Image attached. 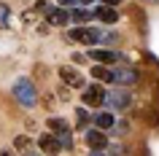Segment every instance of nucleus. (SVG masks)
Segmentation results:
<instances>
[{
	"mask_svg": "<svg viewBox=\"0 0 159 156\" xmlns=\"http://www.w3.org/2000/svg\"><path fill=\"white\" fill-rule=\"evenodd\" d=\"M14 97H16L19 105L33 108L35 102H38V91H35L33 81H30V78H19V81L14 83Z\"/></svg>",
	"mask_w": 159,
	"mask_h": 156,
	"instance_id": "obj_1",
	"label": "nucleus"
},
{
	"mask_svg": "<svg viewBox=\"0 0 159 156\" xmlns=\"http://www.w3.org/2000/svg\"><path fill=\"white\" fill-rule=\"evenodd\" d=\"M105 102H108V108L124 110V108L132 105V94L127 89H113V91H105Z\"/></svg>",
	"mask_w": 159,
	"mask_h": 156,
	"instance_id": "obj_2",
	"label": "nucleus"
},
{
	"mask_svg": "<svg viewBox=\"0 0 159 156\" xmlns=\"http://www.w3.org/2000/svg\"><path fill=\"white\" fill-rule=\"evenodd\" d=\"M86 145L92 148V151H105V148H108L105 129H89L86 132Z\"/></svg>",
	"mask_w": 159,
	"mask_h": 156,
	"instance_id": "obj_3",
	"label": "nucleus"
},
{
	"mask_svg": "<svg viewBox=\"0 0 159 156\" xmlns=\"http://www.w3.org/2000/svg\"><path fill=\"white\" fill-rule=\"evenodd\" d=\"M105 102V89L102 86H86L84 89V105H102Z\"/></svg>",
	"mask_w": 159,
	"mask_h": 156,
	"instance_id": "obj_4",
	"label": "nucleus"
},
{
	"mask_svg": "<svg viewBox=\"0 0 159 156\" xmlns=\"http://www.w3.org/2000/svg\"><path fill=\"white\" fill-rule=\"evenodd\" d=\"M94 16L100 19V22H105V25H116L119 22V11L113 8V6H100V8H94Z\"/></svg>",
	"mask_w": 159,
	"mask_h": 156,
	"instance_id": "obj_5",
	"label": "nucleus"
},
{
	"mask_svg": "<svg viewBox=\"0 0 159 156\" xmlns=\"http://www.w3.org/2000/svg\"><path fill=\"white\" fill-rule=\"evenodd\" d=\"M92 121H94V127H97V129H111V127L116 124V118H113V113H111V110H97V113L92 116Z\"/></svg>",
	"mask_w": 159,
	"mask_h": 156,
	"instance_id": "obj_6",
	"label": "nucleus"
},
{
	"mask_svg": "<svg viewBox=\"0 0 159 156\" xmlns=\"http://www.w3.org/2000/svg\"><path fill=\"white\" fill-rule=\"evenodd\" d=\"M113 81H116V83H135V81H138V70H132V67L113 70Z\"/></svg>",
	"mask_w": 159,
	"mask_h": 156,
	"instance_id": "obj_7",
	"label": "nucleus"
},
{
	"mask_svg": "<svg viewBox=\"0 0 159 156\" xmlns=\"http://www.w3.org/2000/svg\"><path fill=\"white\" fill-rule=\"evenodd\" d=\"M59 78L65 83H70V86H84V78H78V73H75L73 67H59Z\"/></svg>",
	"mask_w": 159,
	"mask_h": 156,
	"instance_id": "obj_8",
	"label": "nucleus"
},
{
	"mask_svg": "<svg viewBox=\"0 0 159 156\" xmlns=\"http://www.w3.org/2000/svg\"><path fill=\"white\" fill-rule=\"evenodd\" d=\"M89 57H92L94 62H102V65H108V62L119 59V54H116V51H108V49H92V51H89Z\"/></svg>",
	"mask_w": 159,
	"mask_h": 156,
	"instance_id": "obj_9",
	"label": "nucleus"
},
{
	"mask_svg": "<svg viewBox=\"0 0 159 156\" xmlns=\"http://www.w3.org/2000/svg\"><path fill=\"white\" fill-rule=\"evenodd\" d=\"M67 22H70V14H67L65 8H51L49 25H67Z\"/></svg>",
	"mask_w": 159,
	"mask_h": 156,
	"instance_id": "obj_10",
	"label": "nucleus"
},
{
	"mask_svg": "<svg viewBox=\"0 0 159 156\" xmlns=\"http://www.w3.org/2000/svg\"><path fill=\"white\" fill-rule=\"evenodd\" d=\"M92 75L97 81H102V83H113V70H108V67H102V65L92 67Z\"/></svg>",
	"mask_w": 159,
	"mask_h": 156,
	"instance_id": "obj_11",
	"label": "nucleus"
},
{
	"mask_svg": "<svg viewBox=\"0 0 159 156\" xmlns=\"http://www.w3.org/2000/svg\"><path fill=\"white\" fill-rule=\"evenodd\" d=\"M38 148H43V151H59L57 135H43V137L38 140Z\"/></svg>",
	"mask_w": 159,
	"mask_h": 156,
	"instance_id": "obj_12",
	"label": "nucleus"
},
{
	"mask_svg": "<svg viewBox=\"0 0 159 156\" xmlns=\"http://www.w3.org/2000/svg\"><path fill=\"white\" fill-rule=\"evenodd\" d=\"M70 19H73V22H78V25H84V22L94 19V11H89V8H75L73 14H70Z\"/></svg>",
	"mask_w": 159,
	"mask_h": 156,
	"instance_id": "obj_13",
	"label": "nucleus"
},
{
	"mask_svg": "<svg viewBox=\"0 0 159 156\" xmlns=\"http://www.w3.org/2000/svg\"><path fill=\"white\" fill-rule=\"evenodd\" d=\"M100 30H94V27H86L84 30V43H89V46H94V43H100Z\"/></svg>",
	"mask_w": 159,
	"mask_h": 156,
	"instance_id": "obj_14",
	"label": "nucleus"
},
{
	"mask_svg": "<svg viewBox=\"0 0 159 156\" xmlns=\"http://www.w3.org/2000/svg\"><path fill=\"white\" fill-rule=\"evenodd\" d=\"M75 121H78V127H86V124L92 121V116L86 113L84 108H78V110H75Z\"/></svg>",
	"mask_w": 159,
	"mask_h": 156,
	"instance_id": "obj_15",
	"label": "nucleus"
},
{
	"mask_svg": "<svg viewBox=\"0 0 159 156\" xmlns=\"http://www.w3.org/2000/svg\"><path fill=\"white\" fill-rule=\"evenodd\" d=\"M84 30H86L84 25H81V27H73V30H70V38H73V41H81V43H84Z\"/></svg>",
	"mask_w": 159,
	"mask_h": 156,
	"instance_id": "obj_16",
	"label": "nucleus"
},
{
	"mask_svg": "<svg viewBox=\"0 0 159 156\" xmlns=\"http://www.w3.org/2000/svg\"><path fill=\"white\" fill-rule=\"evenodd\" d=\"M16 148H19V151H33V143H30V137H19V140H16Z\"/></svg>",
	"mask_w": 159,
	"mask_h": 156,
	"instance_id": "obj_17",
	"label": "nucleus"
},
{
	"mask_svg": "<svg viewBox=\"0 0 159 156\" xmlns=\"http://www.w3.org/2000/svg\"><path fill=\"white\" fill-rule=\"evenodd\" d=\"M6 19H8V8H0V25H6Z\"/></svg>",
	"mask_w": 159,
	"mask_h": 156,
	"instance_id": "obj_18",
	"label": "nucleus"
},
{
	"mask_svg": "<svg viewBox=\"0 0 159 156\" xmlns=\"http://www.w3.org/2000/svg\"><path fill=\"white\" fill-rule=\"evenodd\" d=\"M73 3H78V0H59V6H73Z\"/></svg>",
	"mask_w": 159,
	"mask_h": 156,
	"instance_id": "obj_19",
	"label": "nucleus"
},
{
	"mask_svg": "<svg viewBox=\"0 0 159 156\" xmlns=\"http://www.w3.org/2000/svg\"><path fill=\"white\" fill-rule=\"evenodd\" d=\"M102 3H105V6H116L119 0H102Z\"/></svg>",
	"mask_w": 159,
	"mask_h": 156,
	"instance_id": "obj_20",
	"label": "nucleus"
},
{
	"mask_svg": "<svg viewBox=\"0 0 159 156\" xmlns=\"http://www.w3.org/2000/svg\"><path fill=\"white\" fill-rule=\"evenodd\" d=\"M78 3H81V6H89V3H92V0H78Z\"/></svg>",
	"mask_w": 159,
	"mask_h": 156,
	"instance_id": "obj_21",
	"label": "nucleus"
}]
</instances>
